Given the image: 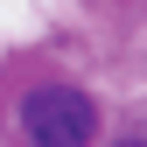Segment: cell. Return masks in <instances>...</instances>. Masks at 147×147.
Returning a JSON list of instances; mask_svg holds the SVG:
<instances>
[{
    "label": "cell",
    "instance_id": "cell-1",
    "mask_svg": "<svg viewBox=\"0 0 147 147\" xmlns=\"http://www.w3.org/2000/svg\"><path fill=\"white\" fill-rule=\"evenodd\" d=\"M98 133V105L77 84H35L21 98V140L28 147H84Z\"/></svg>",
    "mask_w": 147,
    "mask_h": 147
},
{
    "label": "cell",
    "instance_id": "cell-2",
    "mask_svg": "<svg viewBox=\"0 0 147 147\" xmlns=\"http://www.w3.org/2000/svg\"><path fill=\"white\" fill-rule=\"evenodd\" d=\"M119 147H147V140H119Z\"/></svg>",
    "mask_w": 147,
    "mask_h": 147
}]
</instances>
